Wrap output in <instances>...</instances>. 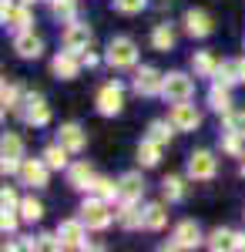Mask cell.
Returning a JSON list of instances; mask_svg holds the SVG:
<instances>
[{
    "instance_id": "obj_1",
    "label": "cell",
    "mask_w": 245,
    "mask_h": 252,
    "mask_svg": "<svg viewBox=\"0 0 245 252\" xmlns=\"http://www.w3.org/2000/svg\"><path fill=\"white\" fill-rule=\"evenodd\" d=\"M81 219H84V225L88 229H108L111 225V219H114V212H111V202H104V198H97V195H91L84 205H81Z\"/></svg>"
},
{
    "instance_id": "obj_2",
    "label": "cell",
    "mask_w": 245,
    "mask_h": 252,
    "mask_svg": "<svg viewBox=\"0 0 245 252\" xmlns=\"http://www.w3.org/2000/svg\"><path fill=\"white\" fill-rule=\"evenodd\" d=\"M20 165H24V141L17 135H3V141H0V168H3V175L20 172Z\"/></svg>"
},
{
    "instance_id": "obj_3",
    "label": "cell",
    "mask_w": 245,
    "mask_h": 252,
    "mask_svg": "<svg viewBox=\"0 0 245 252\" xmlns=\"http://www.w3.org/2000/svg\"><path fill=\"white\" fill-rule=\"evenodd\" d=\"M134 61H138V47H134L131 37H114L108 44V64L111 67H134Z\"/></svg>"
},
{
    "instance_id": "obj_4",
    "label": "cell",
    "mask_w": 245,
    "mask_h": 252,
    "mask_svg": "<svg viewBox=\"0 0 245 252\" xmlns=\"http://www.w3.org/2000/svg\"><path fill=\"white\" fill-rule=\"evenodd\" d=\"M195 94V81L188 74H182V71H171L165 74V88H161V97H168V101H191Z\"/></svg>"
},
{
    "instance_id": "obj_5",
    "label": "cell",
    "mask_w": 245,
    "mask_h": 252,
    "mask_svg": "<svg viewBox=\"0 0 245 252\" xmlns=\"http://www.w3.org/2000/svg\"><path fill=\"white\" fill-rule=\"evenodd\" d=\"M61 40H64V47H67V51H74V54H84V51L91 47L94 34H91V27H88V24H81V20H71V24L64 27Z\"/></svg>"
},
{
    "instance_id": "obj_6",
    "label": "cell",
    "mask_w": 245,
    "mask_h": 252,
    "mask_svg": "<svg viewBox=\"0 0 245 252\" xmlns=\"http://www.w3.org/2000/svg\"><path fill=\"white\" fill-rule=\"evenodd\" d=\"M218 172V158L212 152H191L188 158V178L191 182H212Z\"/></svg>"
},
{
    "instance_id": "obj_7",
    "label": "cell",
    "mask_w": 245,
    "mask_h": 252,
    "mask_svg": "<svg viewBox=\"0 0 245 252\" xmlns=\"http://www.w3.org/2000/svg\"><path fill=\"white\" fill-rule=\"evenodd\" d=\"M17 111L24 115V121H27V125H34V128H44V125L51 121V108H47V101H44L40 94H27Z\"/></svg>"
},
{
    "instance_id": "obj_8",
    "label": "cell",
    "mask_w": 245,
    "mask_h": 252,
    "mask_svg": "<svg viewBox=\"0 0 245 252\" xmlns=\"http://www.w3.org/2000/svg\"><path fill=\"white\" fill-rule=\"evenodd\" d=\"M84 219H67L57 225V239L64 249H88V239H84Z\"/></svg>"
},
{
    "instance_id": "obj_9",
    "label": "cell",
    "mask_w": 245,
    "mask_h": 252,
    "mask_svg": "<svg viewBox=\"0 0 245 252\" xmlns=\"http://www.w3.org/2000/svg\"><path fill=\"white\" fill-rule=\"evenodd\" d=\"M168 121L175 125V131H195V128L202 125V115H198V108L188 104V101H175Z\"/></svg>"
},
{
    "instance_id": "obj_10",
    "label": "cell",
    "mask_w": 245,
    "mask_h": 252,
    "mask_svg": "<svg viewBox=\"0 0 245 252\" xmlns=\"http://www.w3.org/2000/svg\"><path fill=\"white\" fill-rule=\"evenodd\" d=\"M0 20H3V27L7 31H31V14H27V3L20 0V3H10V0H3V10H0Z\"/></svg>"
},
{
    "instance_id": "obj_11",
    "label": "cell",
    "mask_w": 245,
    "mask_h": 252,
    "mask_svg": "<svg viewBox=\"0 0 245 252\" xmlns=\"http://www.w3.org/2000/svg\"><path fill=\"white\" fill-rule=\"evenodd\" d=\"M47 172H51V165L44 161V158H24V165H20V182L24 185H31V189H44L47 185Z\"/></svg>"
},
{
    "instance_id": "obj_12",
    "label": "cell",
    "mask_w": 245,
    "mask_h": 252,
    "mask_svg": "<svg viewBox=\"0 0 245 252\" xmlns=\"http://www.w3.org/2000/svg\"><path fill=\"white\" fill-rule=\"evenodd\" d=\"M121 104H124V88L118 84V81H111V84H104L101 91H97V111L101 115H118L121 111Z\"/></svg>"
},
{
    "instance_id": "obj_13",
    "label": "cell",
    "mask_w": 245,
    "mask_h": 252,
    "mask_svg": "<svg viewBox=\"0 0 245 252\" xmlns=\"http://www.w3.org/2000/svg\"><path fill=\"white\" fill-rule=\"evenodd\" d=\"M195 246H202V229L195 222H178L168 239V249H195Z\"/></svg>"
},
{
    "instance_id": "obj_14",
    "label": "cell",
    "mask_w": 245,
    "mask_h": 252,
    "mask_svg": "<svg viewBox=\"0 0 245 252\" xmlns=\"http://www.w3.org/2000/svg\"><path fill=\"white\" fill-rule=\"evenodd\" d=\"M161 88H165V74L154 71V67H141V71L134 74V91H138L141 97L161 94Z\"/></svg>"
},
{
    "instance_id": "obj_15",
    "label": "cell",
    "mask_w": 245,
    "mask_h": 252,
    "mask_svg": "<svg viewBox=\"0 0 245 252\" xmlns=\"http://www.w3.org/2000/svg\"><path fill=\"white\" fill-rule=\"evenodd\" d=\"M114 219H118V225L128 229V232L145 229V209H138V202H124V198H121V205L114 209Z\"/></svg>"
},
{
    "instance_id": "obj_16",
    "label": "cell",
    "mask_w": 245,
    "mask_h": 252,
    "mask_svg": "<svg viewBox=\"0 0 245 252\" xmlns=\"http://www.w3.org/2000/svg\"><path fill=\"white\" fill-rule=\"evenodd\" d=\"M81 64H84V61H81V54H74V51H67V47H64V51L51 61V71H54L61 81H71V78H77Z\"/></svg>"
},
{
    "instance_id": "obj_17",
    "label": "cell",
    "mask_w": 245,
    "mask_h": 252,
    "mask_svg": "<svg viewBox=\"0 0 245 252\" xmlns=\"http://www.w3.org/2000/svg\"><path fill=\"white\" fill-rule=\"evenodd\" d=\"M14 51L27 61H37L40 54H44V40H40L34 31H20L17 37H14Z\"/></svg>"
},
{
    "instance_id": "obj_18",
    "label": "cell",
    "mask_w": 245,
    "mask_h": 252,
    "mask_svg": "<svg viewBox=\"0 0 245 252\" xmlns=\"http://www.w3.org/2000/svg\"><path fill=\"white\" fill-rule=\"evenodd\" d=\"M57 141L67 148V152H84V145H88V135H84V128L81 125H61V131H57Z\"/></svg>"
},
{
    "instance_id": "obj_19",
    "label": "cell",
    "mask_w": 245,
    "mask_h": 252,
    "mask_svg": "<svg viewBox=\"0 0 245 252\" xmlns=\"http://www.w3.org/2000/svg\"><path fill=\"white\" fill-rule=\"evenodd\" d=\"M118 195L124 198V202H141V195H145V182H141V175L138 172H128L118 178Z\"/></svg>"
},
{
    "instance_id": "obj_20",
    "label": "cell",
    "mask_w": 245,
    "mask_h": 252,
    "mask_svg": "<svg viewBox=\"0 0 245 252\" xmlns=\"http://www.w3.org/2000/svg\"><path fill=\"white\" fill-rule=\"evenodd\" d=\"M185 31H188L191 37H208L215 31V24H212V17H208L205 10H188L185 14Z\"/></svg>"
},
{
    "instance_id": "obj_21",
    "label": "cell",
    "mask_w": 245,
    "mask_h": 252,
    "mask_svg": "<svg viewBox=\"0 0 245 252\" xmlns=\"http://www.w3.org/2000/svg\"><path fill=\"white\" fill-rule=\"evenodd\" d=\"M67 182H71L74 189H91V182H94V168H91L88 161L67 165Z\"/></svg>"
},
{
    "instance_id": "obj_22",
    "label": "cell",
    "mask_w": 245,
    "mask_h": 252,
    "mask_svg": "<svg viewBox=\"0 0 245 252\" xmlns=\"http://www.w3.org/2000/svg\"><path fill=\"white\" fill-rule=\"evenodd\" d=\"M191 67H195V74L198 78H215V71H218V61L212 51H195V58H191Z\"/></svg>"
},
{
    "instance_id": "obj_23",
    "label": "cell",
    "mask_w": 245,
    "mask_h": 252,
    "mask_svg": "<svg viewBox=\"0 0 245 252\" xmlns=\"http://www.w3.org/2000/svg\"><path fill=\"white\" fill-rule=\"evenodd\" d=\"M208 104H212V111H218V115H228V111H232V97H228L225 84H212V91H208Z\"/></svg>"
},
{
    "instance_id": "obj_24",
    "label": "cell",
    "mask_w": 245,
    "mask_h": 252,
    "mask_svg": "<svg viewBox=\"0 0 245 252\" xmlns=\"http://www.w3.org/2000/svg\"><path fill=\"white\" fill-rule=\"evenodd\" d=\"M165 222H168V212H165V205H161V202L145 205V229L158 232V229H165Z\"/></svg>"
},
{
    "instance_id": "obj_25",
    "label": "cell",
    "mask_w": 245,
    "mask_h": 252,
    "mask_svg": "<svg viewBox=\"0 0 245 252\" xmlns=\"http://www.w3.org/2000/svg\"><path fill=\"white\" fill-rule=\"evenodd\" d=\"M138 161H141V165H145V168H154V165H158V161H161V145H158V141H141V145H138Z\"/></svg>"
},
{
    "instance_id": "obj_26",
    "label": "cell",
    "mask_w": 245,
    "mask_h": 252,
    "mask_svg": "<svg viewBox=\"0 0 245 252\" xmlns=\"http://www.w3.org/2000/svg\"><path fill=\"white\" fill-rule=\"evenodd\" d=\"M91 195L104 198V202L121 198V195H118V182H111V178H101V175H94V182H91Z\"/></svg>"
},
{
    "instance_id": "obj_27",
    "label": "cell",
    "mask_w": 245,
    "mask_h": 252,
    "mask_svg": "<svg viewBox=\"0 0 245 252\" xmlns=\"http://www.w3.org/2000/svg\"><path fill=\"white\" fill-rule=\"evenodd\" d=\"M151 44H154V51H171L175 47V31H171L168 24H158L151 31Z\"/></svg>"
},
{
    "instance_id": "obj_28",
    "label": "cell",
    "mask_w": 245,
    "mask_h": 252,
    "mask_svg": "<svg viewBox=\"0 0 245 252\" xmlns=\"http://www.w3.org/2000/svg\"><path fill=\"white\" fill-rule=\"evenodd\" d=\"M67 155H71V152H67V148H64V145L57 141V145H47L40 158H44V161H47L51 168H67Z\"/></svg>"
},
{
    "instance_id": "obj_29",
    "label": "cell",
    "mask_w": 245,
    "mask_h": 252,
    "mask_svg": "<svg viewBox=\"0 0 245 252\" xmlns=\"http://www.w3.org/2000/svg\"><path fill=\"white\" fill-rule=\"evenodd\" d=\"M205 246H208V249H215V252L232 249V246H235V232H232V229H215V232L205 239Z\"/></svg>"
},
{
    "instance_id": "obj_30",
    "label": "cell",
    "mask_w": 245,
    "mask_h": 252,
    "mask_svg": "<svg viewBox=\"0 0 245 252\" xmlns=\"http://www.w3.org/2000/svg\"><path fill=\"white\" fill-rule=\"evenodd\" d=\"M215 84H225V88L239 84V64L235 61H222L218 71H215Z\"/></svg>"
},
{
    "instance_id": "obj_31",
    "label": "cell",
    "mask_w": 245,
    "mask_h": 252,
    "mask_svg": "<svg viewBox=\"0 0 245 252\" xmlns=\"http://www.w3.org/2000/svg\"><path fill=\"white\" fill-rule=\"evenodd\" d=\"M161 192H165L168 202H182V198H185V182H182L178 175H168V178L161 182Z\"/></svg>"
},
{
    "instance_id": "obj_32",
    "label": "cell",
    "mask_w": 245,
    "mask_h": 252,
    "mask_svg": "<svg viewBox=\"0 0 245 252\" xmlns=\"http://www.w3.org/2000/svg\"><path fill=\"white\" fill-rule=\"evenodd\" d=\"M17 212H20L24 222H40V219H44V205H40L37 198H24L17 205Z\"/></svg>"
},
{
    "instance_id": "obj_33",
    "label": "cell",
    "mask_w": 245,
    "mask_h": 252,
    "mask_svg": "<svg viewBox=\"0 0 245 252\" xmlns=\"http://www.w3.org/2000/svg\"><path fill=\"white\" fill-rule=\"evenodd\" d=\"M171 131H175L171 121H151V125H148V138H151V141H158V145H168Z\"/></svg>"
},
{
    "instance_id": "obj_34",
    "label": "cell",
    "mask_w": 245,
    "mask_h": 252,
    "mask_svg": "<svg viewBox=\"0 0 245 252\" xmlns=\"http://www.w3.org/2000/svg\"><path fill=\"white\" fill-rule=\"evenodd\" d=\"M0 104H3V111H17V108H20V88H17V84H3V91H0Z\"/></svg>"
},
{
    "instance_id": "obj_35",
    "label": "cell",
    "mask_w": 245,
    "mask_h": 252,
    "mask_svg": "<svg viewBox=\"0 0 245 252\" xmlns=\"http://www.w3.org/2000/svg\"><path fill=\"white\" fill-rule=\"evenodd\" d=\"M222 152H228V155H235V158H242V155H245V152H242V135L228 128L225 135H222Z\"/></svg>"
},
{
    "instance_id": "obj_36",
    "label": "cell",
    "mask_w": 245,
    "mask_h": 252,
    "mask_svg": "<svg viewBox=\"0 0 245 252\" xmlns=\"http://www.w3.org/2000/svg\"><path fill=\"white\" fill-rule=\"evenodd\" d=\"M148 7V0H114V10H121V14H141Z\"/></svg>"
},
{
    "instance_id": "obj_37",
    "label": "cell",
    "mask_w": 245,
    "mask_h": 252,
    "mask_svg": "<svg viewBox=\"0 0 245 252\" xmlns=\"http://www.w3.org/2000/svg\"><path fill=\"white\" fill-rule=\"evenodd\" d=\"M225 125L232 128V131H239V135L245 138V111H228V115H225Z\"/></svg>"
},
{
    "instance_id": "obj_38",
    "label": "cell",
    "mask_w": 245,
    "mask_h": 252,
    "mask_svg": "<svg viewBox=\"0 0 245 252\" xmlns=\"http://www.w3.org/2000/svg\"><path fill=\"white\" fill-rule=\"evenodd\" d=\"M17 219H20V212H14V209H3V219H0V229H3V235L17 229Z\"/></svg>"
},
{
    "instance_id": "obj_39",
    "label": "cell",
    "mask_w": 245,
    "mask_h": 252,
    "mask_svg": "<svg viewBox=\"0 0 245 252\" xmlns=\"http://www.w3.org/2000/svg\"><path fill=\"white\" fill-rule=\"evenodd\" d=\"M0 205H3V209H17V205H20L17 192H14L10 185H3V192H0Z\"/></svg>"
},
{
    "instance_id": "obj_40",
    "label": "cell",
    "mask_w": 245,
    "mask_h": 252,
    "mask_svg": "<svg viewBox=\"0 0 245 252\" xmlns=\"http://www.w3.org/2000/svg\"><path fill=\"white\" fill-rule=\"evenodd\" d=\"M81 61H84V67H94V64H97V54H91V51H84V54H81Z\"/></svg>"
},
{
    "instance_id": "obj_41",
    "label": "cell",
    "mask_w": 245,
    "mask_h": 252,
    "mask_svg": "<svg viewBox=\"0 0 245 252\" xmlns=\"http://www.w3.org/2000/svg\"><path fill=\"white\" fill-rule=\"evenodd\" d=\"M232 249L245 252V232H235V246H232Z\"/></svg>"
},
{
    "instance_id": "obj_42",
    "label": "cell",
    "mask_w": 245,
    "mask_h": 252,
    "mask_svg": "<svg viewBox=\"0 0 245 252\" xmlns=\"http://www.w3.org/2000/svg\"><path fill=\"white\" fill-rule=\"evenodd\" d=\"M235 64H239V84H245V58L235 61Z\"/></svg>"
},
{
    "instance_id": "obj_43",
    "label": "cell",
    "mask_w": 245,
    "mask_h": 252,
    "mask_svg": "<svg viewBox=\"0 0 245 252\" xmlns=\"http://www.w3.org/2000/svg\"><path fill=\"white\" fill-rule=\"evenodd\" d=\"M242 175H245V155H242Z\"/></svg>"
},
{
    "instance_id": "obj_44",
    "label": "cell",
    "mask_w": 245,
    "mask_h": 252,
    "mask_svg": "<svg viewBox=\"0 0 245 252\" xmlns=\"http://www.w3.org/2000/svg\"><path fill=\"white\" fill-rule=\"evenodd\" d=\"M24 3H37V0H24Z\"/></svg>"
}]
</instances>
